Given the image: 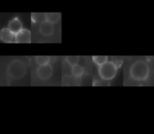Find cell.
<instances>
[{"label":"cell","instance_id":"cell-12","mask_svg":"<svg viewBox=\"0 0 154 134\" xmlns=\"http://www.w3.org/2000/svg\"><path fill=\"white\" fill-rule=\"evenodd\" d=\"M92 60L96 65L100 66L108 61V57L106 56H93Z\"/></svg>","mask_w":154,"mask_h":134},{"label":"cell","instance_id":"cell-7","mask_svg":"<svg viewBox=\"0 0 154 134\" xmlns=\"http://www.w3.org/2000/svg\"><path fill=\"white\" fill-rule=\"evenodd\" d=\"M54 25L52 24L45 21L41 23L39 28L40 33L43 36H51L54 32Z\"/></svg>","mask_w":154,"mask_h":134},{"label":"cell","instance_id":"cell-3","mask_svg":"<svg viewBox=\"0 0 154 134\" xmlns=\"http://www.w3.org/2000/svg\"><path fill=\"white\" fill-rule=\"evenodd\" d=\"M117 69L111 61H107L102 65L99 66L98 72L103 80H111L116 77Z\"/></svg>","mask_w":154,"mask_h":134},{"label":"cell","instance_id":"cell-11","mask_svg":"<svg viewBox=\"0 0 154 134\" xmlns=\"http://www.w3.org/2000/svg\"><path fill=\"white\" fill-rule=\"evenodd\" d=\"M31 19L32 21L36 23V22H43L46 19V13H31Z\"/></svg>","mask_w":154,"mask_h":134},{"label":"cell","instance_id":"cell-8","mask_svg":"<svg viewBox=\"0 0 154 134\" xmlns=\"http://www.w3.org/2000/svg\"><path fill=\"white\" fill-rule=\"evenodd\" d=\"M8 28L14 34L23 29L22 24L17 18H15L9 22Z\"/></svg>","mask_w":154,"mask_h":134},{"label":"cell","instance_id":"cell-9","mask_svg":"<svg viewBox=\"0 0 154 134\" xmlns=\"http://www.w3.org/2000/svg\"><path fill=\"white\" fill-rule=\"evenodd\" d=\"M84 68L79 64L72 66V74L75 78L81 77L84 73Z\"/></svg>","mask_w":154,"mask_h":134},{"label":"cell","instance_id":"cell-1","mask_svg":"<svg viewBox=\"0 0 154 134\" xmlns=\"http://www.w3.org/2000/svg\"><path fill=\"white\" fill-rule=\"evenodd\" d=\"M150 74V68L147 63L142 60L135 61L129 69L131 77L138 81L146 80Z\"/></svg>","mask_w":154,"mask_h":134},{"label":"cell","instance_id":"cell-13","mask_svg":"<svg viewBox=\"0 0 154 134\" xmlns=\"http://www.w3.org/2000/svg\"><path fill=\"white\" fill-rule=\"evenodd\" d=\"M51 58L49 56H36L35 61L40 66L49 64Z\"/></svg>","mask_w":154,"mask_h":134},{"label":"cell","instance_id":"cell-15","mask_svg":"<svg viewBox=\"0 0 154 134\" xmlns=\"http://www.w3.org/2000/svg\"><path fill=\"white\" fill-rule=\"evenodd\" d=\"M66 61L67 63H68L70 65L74 66L75 65H77L79 60V56H67L65 58Z\"/></svg>","mask_w":154,"mask_h":134},{"label":"cell","instance_id":"cell-14","mask_svg":"<svg viewBox=\"0 0 154 134\" xmlns=\"http://www.w3.org/2000/svg\"><path fill=\"white\" fill-rule=\"evenodd\" d=\"M111 62L117 68H120L123 62V58L122 56H112L111 58Z\"/></svg>","mask_w":154,"mask_h":134},{"label":"cell","instance_id":"cell-4","mask_svg":"<svg viewBox=\"0 0 154 134\" xmlns=\"http://www.w3.org/2000/svg\"><path fill=\"white\" fill-rule=\"evenodd\" d=\"M52 68L50 64L45 65H40L37 69V74L38 77L43 80L49 78L52 74Z\"/></svg>","mask_w":154,"mask_h":134},{"label":"cell","instance_id":"cell-2","mask_svg":"<svg viewBox=\"0 0 154 134\" xmlns=\"http://www.w3.org/2000/svg\"><path fill=\"white\" fill-rule=\"evenodd\" d=\"M26 72V65L20 60H14L11 62L7 67L8 75L14 79L22 78Z\"/></svg>","mask_w":154,"mask_h":134},{"label":"cell","instance_id":"cell-10","mask_svg":"<svg viewBox=\"0 0 154 134\" xmlns=\"http://www.w3.org/2000/svg\"><path fill=\"white\" fill-rule=\"evenodd\" d=\"M60 14L59 13H46V19L49 22L54 24L57 23L60 19Z\"/></svg>","mask_w":154,"mask_h":134},{"label":"cell","instance_id":"cell-6","mask_svg":"<svg viewBox=\"0 0 154 134\" xmlns=\"http://www.w3.org/2000/svg\"><path fill=\"white\" fill-rule=\"evenodd\" d=\"M0 37L1 40L5 43L15 42V34L8 28H4L1 31Z\"/></svg>","mask_w":154,"mask_h":134},{"label":"cell","instance_id":"cell-5","mask_svg":"<svg viewBox=\"0 0 154 134\" xmlns=\"http://www.w3.org/2000/svg\"><path fill=\"white\" fill-rule=\"evenodd\" d=\"M15 42L16 43H30L31 32L26 29H22L15 34Z\"/></svg>","mask_w":154,"mask_h":134}]
</instances>
